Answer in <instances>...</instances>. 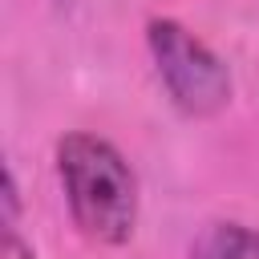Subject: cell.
Instances as JSON below:
<instances>
[{"instance_id": "obj_1", "label": "cell", "mask_w": 259, "mask_h": 259, "mask_svg": "<svg viewBox=\"0 0 259 259\" xmlns=\"http://www.w3.org/2000/svg\"><path fill=\"white\" fill-rule=\"evenodd\" d=\"M57 178L69 202L77 231L89 243L121 247L138 227V178L125 154L85 130H73L57 142Z\"/></svg>"}, {"instance_id": "obj_2", "label": "cell", "mask_w": 259, "mask_h": 259, "mask_svg": "<svg viewBox=\"0 0 259 259\" xmlns=\"http://www.w3.org/2000/svg\"><path fill=\"white\" fill-rule=\"evenodd\" d=\"M146 45L158 65V77L170 93V101L190 117H210L227 109L231 101V69L214 49H206L190 28H182L170 16H158L146 24Z\"/></svg>"}, {"instance_id": "obj_3", "label": "cell", "mask_w": 259, "mask_h": 259, "mask_svg": "<svg viewBox=\"0 0 259 259\" xmlns=\"http://www.w3.org/2000/svg\"><path fill=\"white\" fill-rule=\"evenodd\" d=\"M194 259H259V231L243 223H210L194 243Z\"/></svg>"}, {"instance_id": "obj_4", "label": "cell", "mask_w": 259, "mask_h": 259, "mask_svg": "<svg viewBox=\"0 0 259 259\" xmlns=\"http://www.w3.org/2000/svg\"><path fill=\"white\" fill-rule=\"evenodd\" d=\"M0 259H36V251H32V247H24L16 231H4V247H0Z\"/></svg>"}]
</instances>
